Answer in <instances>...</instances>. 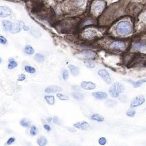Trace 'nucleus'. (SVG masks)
I'll list each match as a JSON object with an SVG mask.
<instances>
[{"mask_svg":"<svg viewBox=\"0 0 146 146\" xmlns=\"http://www.w3.org/2000/svg\"><path fill=\"white\" fill-rule=\"evenodd\" d=\"M116 31L119 36H127L130 35L133 31L131 23L127 20L121 21L116 25Z\"/></svg>","mask_w":146,"mask_h":146,"instance_id":"f257e3e1","label":"nucleus"},{"mask_svg":"<svg viewBox=\"0 0 146 146\" xmlns=\"http://www.w3.org/2000/svg\"><path fill=\"white\" fill-rule=\"evenodd\" d=\"M145 102V98L143 96H139L133 99L131 101V107H136L138 106L142 105Z\"/></svg>","mask_w":146,"mask_h":146,"instance_id":"f03ea898","label":"nucleus"},{"mask_svg":"<svg viewBox=\"0 0 146 146\" xmlns=\"http://www.w3.org/2000/svg\"><path fill=\"white\" fill-rule=\"evenodd\" d=\"M98 75L102 77V79L107 82V84L111 83V78H110L109 73L106 70H100L98 71Z\"/></svg>","mask_w":146,"mask_h":146,"instance_id":"7ed1b4c3","label":"nucleus"},{"mask_svg":"<svg viewBox=\"0 0 146 146\" xmlns=\"http://www.w3.org/2000/svg\"><path fill=\"white\" fill-rule=\"evenodd\" d=\"M110 47L111 48L115 49H119V50H123L125 48V44L123 42L116 41V42H113L110 44Z\"/></svg>","mask_w":146,"mask_h":146,"instance_id":"20e7f679","label":"nucleus"},{"mask_svg":"<svg viewBox=\"0 0 146 146\" xmlns=\"http://www.w3.org/2000/svg\"><path fill=\"white\" fill-rule=\"evenodd\" d=\"M81 86L82 88L87 90H94V89H95L96 87V84L93 83L92 82H88V81H82L81 82Z\"/></svg>","mask_w":146,"mask_h":146,"instance_id":"39448f33","label":"nucleus"},{"mask_svg":"<svg viewBox=\"0 0 146 146\" xmlns=\"http://www.w3.org/2000/svg\"><path fill=\"white\" fill-rule=\"evenodd\" d=\"M62 90V88L60 86H56V85H51L47 87L45 89V92L46 93H56L58 92H60Z\"/></svg>","mask_w":146,"mask_h":146,"instance_id":"423d86ee","label":"nucleus"},{"mask_svg":"<svg viewBox=\"0 0 146 146\" xmlns=\"http://www.w3.org/2000/svg\"><path fill=\"white\" fill-rule=\"evenodd\" d=\"M1 13H0V15L2 18L7 17V16H9L11 14V9L8 7L5 6H2L1 7Z\"/></svg>","mask_w":146,"mask_h":146,"instance_id":"0eeeda50","label":"nucleus"},{"mask_svg":"<svg viewBox=\"0 0 146 146\" xmlns=\"http://www.w3.org/2000/svg\"><path fill=\"white\" fill-rule=\"evenodd\" d=\"M80 58H86V59H88V58H95L96 56V53L94 52H92V51H86V52L82 53L79 54Z\"/></svg>","mask_w":146,"mask_h":146,"instance_id":"6e6552de","label":"nucleus"},{"mask_svg":"<svg viewBox=\"0 0 146 146\" xmlns=\"http://www.w3.org/2000/svg\"><path fill=\"white\" fill-rule=\"evenodd\" d=\"M133 49L137 51H143L146 49V43L144 42H138L133 45Z\"/></svg>","mask_w":146,"mask_h":146,"instance_id":"1a4fd4ad","label":"nucleus"},{"mask_svg":"<svg viewBox=\"0 0 146 146\" xmlns=\"http://www.w3.org/2000/svg\"><path fill=\"white\" fill-rule=\"evenodd\" d=\"M105 7V4L102 1H97L94 5V11L96 13H99L103 10Z\"/></svg>","mask_w":146,"mask_h":146,"instance_id":"9d476101","label":"nucleus"},{"mask_svg":"<svg viewBox=\"0 0 146 146\" xmlns=\"http://www.w3.org/2000/svg\"><path fill=\"white\" fill-rule=\"evenodd\" d=\"M74 127L81 130H86L88 127V123L86 121H81L74 124Z\"/></svg>","mask_w":146,"mask_h":146,"instance_id":"9b49d317","label":"nucleus"},{"mask_svg":"<svg viewBox=\"0 0 146 146\" xmlns=\"http://www.w3.org/2000/svg\"><path fill=\"white\" fill-rule=\"evenodd\" d=\"M96 34H97V33H96L95 30L88 29L86 31L85 33H84V36L87 38H94Z\"/></svg>","mask_w":146,"mask_h":146,"instance_id":"f8f14e48","label":"nucleus"},{"mask_svg":"<svg viewBox=\"0 0 146 146\" xmlns=\"http://www.w3.org/2000/svg\"><path fill=\"white\" fill-rule=\"evenodd\" d=\"M22 29V27H21L20 25V22L18 23H13V27H12V29L11 30V32L13 33H16L20 32Z\"/></svg>","mask_w":146,"mask_h":146,"instance_id":"ddd939ff","label":"nucleus"},{"mask_svg":"<svg viewBox=\"0 0 146 146\" xmlns=\"http://www.w3.org/2000/svg\"><path fill=\"white\" fill-rule=\"evenodd\" d=\"M93 96L98 100H103V99L107 98V94L103 92H96L93 93Z\"/></svg>","mask_w":146,"mask_h":146,"instance_id":"4468645a","label":"nucleus"},{"mask_svg":"<svg viewBox=\"0 0 146 146\" xmlns=\"http://www.w3.org/2000/svg\"><path fill=\"white\" fill-rule=\"evenodd\" d=\"M112 86L116 91L118 92L119 94L120 93H122L124 91V86H123V84L119 83V82H116V83H114Z\"/></svg>","mask_w":146,"mask_h":146,"instance_id":"2eb2a0df","label":"nucleus"},{"mask_svg":"<svg viewBox=\"0 0 146 146\" xmlns=\"http://www.w3.org/2000/svg\"><path fill=\"white\" fill-rule=\"evenodd\" d=\"M13 23L9 22V21H3V29L5 31H10L12 29V27H13Z\"/></svg>","mask_w":146,"mask_h":146,"instance_id":"dca6fc26","label":"nucleus"},{"mask_svg":"<svg viewBox=\"0 0 146 146\" xmlns=\"http://www.w3.org/2000/svg\"><path fill=\"white\" fill-rule=\"evenodd\" d=\"M37 143L39 146H45L48 143V141L44 136H42L37 139Z\"/></svg>","mask_w":146,"mask_h":146,"instance_id":"f3484780","label":"nucleus"},{"mask_svg":"<svg viewBox=\"0 0 146 146\" xmlns=\"http://www.w3.org/2000/svg\"><path fill=\"white\" fill-rule=\"evenodd\" d=\"M69 68H70V72H71L72 74L73 75H74V76H77V75H79V70L78 69V68H77L74 65H70Z\"/></svg>","mask_w":146,"mask_h":146,"instance_id":"a211bd4d","label":"nucleus"},{"mask_svg":"<svg viewBox=\"0 0 146 146\" xmlns=\"http://www.w3.org/2000/svg\"><path fill=\"white\" fill-rule=\"evenodd\" d=\"M44 99H45L46 102L48 103L49 105H53L55 104V98H54V96H46L45 97H44Z\"/></svg>","mask_w":146,"mask_h":146,"instance_id":"6ab92c4d","label":"nucleus"},{"mask_svg":"<svg viewBox=\"0 0 146 146\" xmlns=\"http://www.w3.org/2000/svg\"><path fill=\"white\" fill-rule=\"evenodd\" d=\"M132 82V84H133V86L135 88H138V87L140 86L142 84H143L144 82H146V79H143L141 80H139V81H136V82H133V81H131Z\"/></svg>","mask_w":146,"mask_h":146,"instance_id":"aec40b11","label":"nucleus"},{"mask_svg":"<svg viewBox=\"0 0 146 146\" xmlns=\"http://www.w3.org/2000/svg\"><path fill=\"white\" fill-rule=\"evenodd\" d=\"M109 92H110V95H111L112 98H117V97H118L119 95V93L118 92L115 90V89L113 88L112 86H111L110 88Z\"/></svg>","mask_w":146,"mask_h":146,"instance_id":"412c9836","label":"nucleus"},{"mask_svg":"<svg viewBox=\"0 0 146 146\" xmlns=\"http://www.w3.org/2000/svg\"><path fill=\"white\" fill-rule=\"evenodd\" d=\"M91 118L98 121H103V120H104L103 117L98 114H94L92 116H91Z\"/></svg>","mask_w":146,"mask_h":146,"instance_id":"4be33fe9","label":"nucleus"},{"mask_svg":"<svg viewBox=\"0 0 146 146\" xmlns=\"http://www.w3.org/2000/svg\"><path fill=\"white\" fill-rule=\"evenodd\" d=\"M24 50H25V52L27 54H28V55H33L35 52L34 49L29 45H27L25 46Z\"/></svg>","mask_w":146,"mask_h":146,"instance_id":"5701e85b","label":"nucleus"},{"mask_svg":"<svg viewBox=\"0 0 146 146\" xmlns=\"http://www.w3.org/2000/svg\"><path fill=\"white\" fill-rule=\"evenodd\" d=\"M17 66H18V63L13 59H12V60H11L10 62H9V64L8 65V68L9 70H12V69H14V68H15Z\"/></svg>","mask_w":146,"mask_h":146,"instance_id":"b1692460","label":"nucleus"},{"mask_svg":"<svg viewBox=\"0 0 146 146\" xmlns=\"http://www.w3.org/2000/svg\"><path fill=\"white\" fill-rule=\"evenodd\" d=\"M35 58L36 62L40 63L42 62L44 60V56L41 55V54H36V55L35 56Z\"/></svg>","mask_w":146,"mask_h":146,"instance_id":"393cba45","label":"nucleus"},{"mask_svg":"<svg viewBox=\"0 0 146 146\" xmlns=\"http://www.w3.org/2000/svg\"><path fill=\"white\" fill-rule=\"evenodd\" d=\"M25 70L27 72L29 73V74H34L35 71H36L33 67L30 66H26L25 67Z\"/></svg>","mask_w":146,"mask_h":146,"instance_id":"a878e982","label":"nucleus"},{"mask_svg":"<svg viewBox=\"0 0 146 146\" xmlns=\"http://www.w3.org/2000/svg\"><path fill=\"white\" fill-rule=\"evenodd\" d=\"M20 125L23 127H28L30 125V123L29 121H27V120L23 119H22L20 121Z\"/></svg>","mask_w":146,"mask_h":146,"instance_id":"bb28decb","label":"nucleus"},{"mask_svg":"<svg viewBox=\"0 0 146 146\" xmlns=\"http://www.w3.org/2000/svg\"><path fill=\"white\" fill-rule=\"evenodd\" d=\"M72 96H73V97H74V98H75L76 99V100H82V99H83V98H84V96H83V95H82L81 94H79V93H74L72 94Z\"/></svg>","mask_w":146,"mask_h":146,"instance_id":"cd10ccee","label":"nucleus"},{"mask_svg":"<svg viewBox=\"0 0 146 146\" xmlns=\"http://www.w3.org/2000/svg\"><path fill=\"white\" fill-rule=\"evenodd\" d=\"M56 96L58 98V99L60 100H69V98L68 96L64 95V94H56Z\"/></svg>","mask_w":146,"mask_h":146,"instance_id":"c85d7f7f","label":"nucleus"},{"mask_svg":"<svg viewBox=\"0 0 146 146\" xmlns=\"http://www.w3.org/2000/svg\"><path fill=\"white\" fill-rule=\"evenodd\" d=\"M37 128L36 127V126H32L31 128V130H30V133L31 135H33V136H35L37 134Z\"/></svg>","mask_w":146,"mask_h":146,"instance_id":"c756f323","label":"nucleus"},{"mask_svg":"<svg viewBox=\"0 0 146 146\" xmlns=\"http://www.w3.org/2000/svg\"><path fill=\"white\" fill-rule=\"evenodd\" d=\"M85 3V0H75V5L77 7H81Z\"/></svg>","mask_w":146,"mask_h":146,"instance_id":"7c9ffc66","label":"nucleus"},{"mask_svg":"<svg viewBox=\"0 0 146 146\" xmlns=\"http://www.w3.org/2000/svg\"><path fill=\"white\" fill-rule=\"evenodd\" d=\"M135 113L136 112L135 110L130 109L127 112V116H128L129 117H133L135 115Z\"/></svg>","mask_w":146,"mask_h":146,"instance_id":"2f4dec72","label":"nucleus"},{"mask_svg":"<svg viewBox=\"0 0 146 146\" xmlns=\"http://www.w3.org/2000/svg\"><path fill=\"white\" fill-rule=\"evenodd\" d=\"M99 143H100V145H105L106 143H107V139L104 137H101L100 139H99V141H98Z\"/></svg>","mask_w":146,"mask_h":146,"instance_id":"473e14b6","label":"nucleus"},{"mask_svg":"<svg viewBox=\"0 0 146 146\" xmlns=\"http://www.w3.org/2000/svg\"><path fill=\"white\" fill-rule=\"evenodd\" d=\"M63 79H64V80H67L68 77H69V74H68V72L66 70H64V72H63Z\"/></svg>","mask_w":146,"mask_h":146,"instance_id":"72a5a7b5","label":"nucleus"},{"mask_svg":"<svg viewBox=\"0 0 146 146\" xmlns=\"http://www.w3.org/2000/svg\"><path fill=\"white\" fill-rule=\"evenodd\" d=\"M26 78V76H25V74H20L18 76V81H23Z\"/></svg>","mask_w":146,"mask_h":146,"instance_id":"f704fd0d","label":"nucleus"},{"mask_svg":"<svg viewBox=\"0 0 146 146\" xmlns=\"http://www.w3.org/2000/svg\"><path fill=\"white\" fill-rule=\"evenodd\" d=\"M85 65H86V67L90 68H93L95 67V64H94V63H93V62H86Z\"/></svg>","mask_w":146,"mask_h":146,"instance_id":"c9c22d12","label":"nucleus"},{"mask_svg":"<svg viewBox=\"0 0 146 146\" xmlns=\"http://www.w3.org/2000/svg\"><path fill=\"white\" fill-rule=\"evenodd\" d=\"M15 138H10L7 140V145H11L13 143L15 142Z\"/></svg>","mask_w":146,"mask_h":146,"instance_id":"e433bc0d","label":"nucleus"},{"mask_svg":"<svg viewBox=\"0 0 146 146\" xmlns=\"http://www.w3.org/2000/svg\"><path fill=\"white\" fill-rule=\"evenodd\" d=\"M7 40L5 39V38H4L3 36H0V42H1V44H5L7 43Z\"/></svg>","mask_w":146,"mask_h":146,"instance_id":"4c0bfd02","label":"nucleus"},{"mask_svg":"<svg viewBox=\"0 0 146 146\" xmlns=\"http://www.w3.org/2000/svg\"><path fill=\"white\" fill-rule=\"evenodd\" d=\"M20 25H21V27H22L23 29H24V30H25V31L29 30V27H27L25 26V25H24V23H23V22H20Z\"/></svg>","mask_w":146,"mask_h":146,"instance_id":"58836bf2","label":"nucleus"},{"mask_svg":"<svg viewBox=\"0 0 146 146\" xmlns=\"http://www.w3.org/2000/svg\"><path fill=\"white\" fill-rule=\"evenodd\" d=\"M44 128L45 129L46 131H49L51 130L50 126L48 125H44Z\"/></svg>","mask_w":146,"mask_h":146,"instance_id":"ea45409f","label":"nucleus"},{"mask_svg":"<svg viewBox=\"0 0 146 146\" xmlns=\"http://www.w3.org/2000/svg\"><path fill=\"white\" fill-rule=\"evenodd\" d=\"M58 118L56 117H53V122L55 123H58Z\"/></svg>","mask_w":146,"mask_h":146,"instance_id":"a19ab883","label":"nucleus"}]
</instances>
